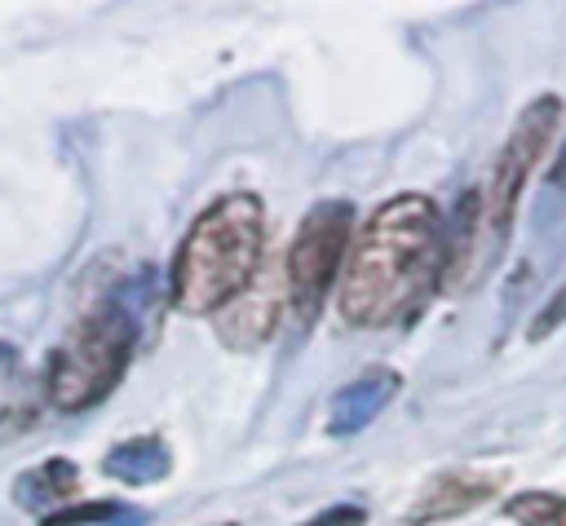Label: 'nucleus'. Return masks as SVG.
Segmentation results:
<instances>
[{"label":"nucleus","instance_id":"ddd939ff","mask_svg":"<svg viewBox=\"0 0 566 526\" xmlns=\"http://www.w3.org/2000/svg\"><path fill=\"white\" fill-rule=\"evenodd\" d=\"M557 323H566V287H562V292H557V296L535 314V323H531V340H544Z\"/></svg>","mask_w":566,"mask_h":526},{"label":"nucleus","instance_id":"f03ea898","mask_svg":"<svg viewBox=\"0 0 566 526\" xmlns=\"http://www.w3.org/2000/svg\"><path fill=\"white\" fill-rule=\"evenodd\" d=\"M261 261V199L226 194L199 212L172 256V305L208 314L248 292Z\"/></svg>","mask_w":566,"mask_h":526},{"label":"nucleus","instance_id":"39448f33","mask_svg":"<svg viewBox=\"0 0 566 526\" xmlns=\"http://www.w3.org/2000/svg\"><path fill=\"white\" fill-rule=\"evenodd\" d=\"M557 119H562V102H557V97L531 102V106L522 111L517 128L509 133L500 159H495L491 194L482 199V217H486V221H482V234L491 239L495 252L504 248V234H509V225H513V208H517L522 186H526V177H531V164L544 155V146H548Z\"/></svg>","mask_w":566,"mask_h":526},{"label":"nucleus","instance_id":"20e7f679","mask_svg":"<svg viewBox=\"0 0 566 526\" xmlns=\"http://www.w3.org/2000/svg\"><path fill=\"white\" fill-rule=\"evenodd\" d=\"M349 234H354V203L323 199L318 208L305 212V221L287 248V265H283L287 270V296H292L301 318H310L323 305V296L340 270V256L349 248Z\"/></svg>","mask_w":566,"mask_h":526},{"label":"nucleus","instance_id":"4468645a","mask_svg":"<svg viewBox=\"0 0 566 526\" xmlns=\"http://www.w3.org/2000/svg\"><path fill=\"white\" fill-rule=\"evenodd\" d=\"M305 526H363V508H354V504H336V508L310 517Z\"/></svg>","mask_w":566,"mask_h":526},{"label":"nucleus","instance_id":"7ed1b4c3","mask_svg":"<svg viewBox=\"0 0 566 526\" xmlns=\"http://www.w3.org/2000/svg\"><path fill=\"white\" fill-rule=\"evenodd\" d=\"M133 340H137V323H133V309L128 305H97L88 309L71 332L66 340L57 345V354L49 358V376H44V393L57 411H84L93 402H102L128 358H133Z\"/></svg>","mask_w":566,"mask_h":526},{"label":"nucleus","instance_id":"9b49d317","mask_svg":"<svg viewBox=\"0 0 566 526\" xmlns=\"http://www.w3.org/2000/svg\"><path fill=\"white\" fill-rule=\"evenodd\" d=\"M504 513L517 526H566V495H548V491H522L504 504Z\"/></svg>","mask_w":566,"mask_h":526},{"label":"nucleus","instance_id":"423d86ee","mask_svg":"<svg viewBox=\"0 0 566 526\" xmlns=\"http://www.w3.org/2000/svg\"><path fill=\"white\" fill-rule=\"evenodd\" d=\"M394 393H398V376L394 371H367V376H358L354 385L336 389V398L327 402V433L345 438V433L367 429L389 407Z\"/></svg>","mask_w":566,"mask_h":526},{"label":"nucleus","instance_id":"f257e3e1","mask_svg":"<svg viewBox=\"0 0 566 526\" xmlns=\"http://www.w3.org/2000/svg\"><path fill=\"white\" fill-rule=\"evenodd\" d=\"M442 248L438 208L424 194H398L380 203L349 252L340 314L358 327H389L411 318L447 265Z\"/></svg>","mask_w":566,"mask_h":526},{"label":"nucleus","instance_id":"1a4fd4ad","mask_svg":"<svg viewBox=\"0 0 566 526\" xmlns=\"http://www.w3.org/2000/svg\"><path fill=\"white\" fill-rule=\"evenodd\" d=\"M75 477H80V473H75L71 460H44V464L27 469V473L13 482V499H18L22 508L44 513V508L62 504V499L75 491Z\"/></svg>","mask_w":566,"mask_h":526},{"label":"nucleus","instance_id":"f8f14e48","mask_svg":"<svg viewBox=\"0 0 566 526\" xmlns=\"http://www.w3.org/2000/svg\"><path fill=\"white\" fill-rule=\"evenodd\" d=\"M44 522H49V526H84V522H119V526H137V522H146V513L102 499V504H84V508H62V513H53V517H44Z\"/></svg>","mask_w":566,"mask_h":526},{"label":"nucleus","instance_id":"0eeeda50","mask_svg":"<svg viewBox=\"0 0 566 526\" xmlns=\"http://www.w3.org/2000/svg\"><path fill=\"white\" fill-rule=\"evenodd\" d=\"M35 420V398L22 371V358L9 340H0V442L27 433Z\"/></svg>","mask_w":566,"mask_h":526},{"label":"nucleus","instance_id":"6e6552de","mask_svg":"<svg viewBox=\"0 0 566 526\" xmlns=\"http://www.w3.org/2000/svg\"><path fill=\"white\" fill-rule=\"evenodd\" d=\"M102 469H106L111 477L128 482V486H146V482L168 477L172 455H168V446H164L159 438H128V442H119L115 451H106Z\"/></svg>","mask_w":566,"mask_h":526},{"label":"nucleus","instance_id":"2eb2a0df","mask_svg":"<svg viewBox=\"0 0 566 526\" xmlns=\"http://www.w3.org/2000/svg\"><path fill=\"white\" fill-rule=\"evenodd\" d=\"M548 181H553L557 190H566V146H562V155H557V164H553V172H548Z\"/></svg>","mask_w":566,"mask_h":526},{"label":"nucleus","instance_id":"9d476101","mask_svg":"<svg viewBox=\"0 0 566 526\" xmlns=\"http://www.w3.org/2000/svg\"><path fill=\"white\" fill-rule=\"evenodd\" d=\"M491 495V482H478V477H438L429 486V495H420V504L407 513L411 526L420 522H438V517H455L464 508H473L478 499Z\"/></svg>","mask_w":566,"mask_h":526}]
</instances>
